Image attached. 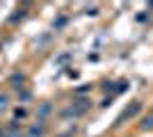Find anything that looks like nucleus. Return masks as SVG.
I'll return each mask as SVG.
<instances>
[{
  "instance_id": "obj_1",
  "label": "nucleus",
  "mask_w": 153,
  "mask_h": 137,
  "mask_svg": "<svg viewBox=\"0 0 153 137\" xmlns=\"http://www.w3.org/2000/svg\"><path fill=\"white\" fill-rule=\"evenodd\" d=\"M137 112H140V103H133V105H130V107L121 114V119H130V117H135Z\"/></svg>"
},
{
  "instance_id": "obj_2",
  "label": "nucleus",
  "mask_w": 153,
  "mask_h": 137,
  "mask_svg": "<svg viewBox=\"0 0 153 137\" xmlns=\"http://www.w3.org/2000/svg\"><path fill=\"white\" fill-rule=\"evenodd\" d=\"M140 128H142V130H153V114H149V117L142 119Z\"/></svg>"
},
{
  "instance_id": "obj_3",
  "label": "nucleus",
  "mask_w": 153,
  "mask_h": 137,
  "mask_svg": "<svg viewBox=\"0 0 153 137\" xmlns=\"http://www.w3.org/2000/svg\"><path fill=\"white\" fill-rule=\"evenodd\" d=\"M44 135V126H32L27 130V137H41Z\"/></svg>"
},
{
  "instance_id": "obj_4",
  "label": "nucleus",
  "mask_w": 153,
  "mask_h": 137,
  "mask_svg": "<svg viewBox=\"0 0 153 137\" xmlns=\"http://www.w3.org/2000/svg\"><path fill=\"white\" fill-rule=\"evenodd\" d=\"M12 85H23V82H25V76H23V73H12Z\"/></svg>"
},
{
  "instance_id": "obj_5",
  "label": "nucleus",
  "mask_w": 153,
  "mask_h": 137,
  "mask_svg": "<svg viewBox=\"0 0 153 137\" xmlns=\"http://www.w3.org/2000/svg\"><path fill=\"white\" fill-rule=\"evenodd\" d=\"M7 101H9V98H7V94H0V112L7 107Z\"/></svg>"
},
{
  "instance_id": "obj_6",
  "label": "nucleus",
  "mask_w": 153,
  "mask_h": 137,
  "mask_svg": "<svg viewBox=\"0 0 153 137\" xmlns=\"http://www.w3.org/2000/svg\"><path fill=\"white\" fill-rule=\"evenodd\" d=\"M48 112H51V105H48V103H44V105H41V112H39V114H41V117H46Z\"/></svg>"
},
{
  "instance_id": "obj_7",
  "label": "nucleus",
  "mask_w": 153,
  "mask_h": 137,
  "mask_svg": "<svg viewBox=\"0 0 153 137\" xmlns=\"http://www.w3.org/2000/svg\"><path fill=\"white\" fill-rule=\"evenodd\" d=\"M14 114H16V119H23V117L27 114V110H25V107H21V110H16Z\"/></svg>"
},
{
  "instance_id": "obj_8",
  "label": "nucleus",
  "mask_w": 153,
  "mask_h": 137,
  "mask_svg": "<svg viewBox=\"0 0 153 137\" xmlns=\"http://www.w3.org/2000/svg\"><path fill=\"white\" fill-rule=\"evenodd\" d=\"M89 87H91V85H80V87H78V94H85V91L89 89Z\"/></svg>"
},
{
  "instance_id": "obj_9",
  "label": "nucleus",
  "mask_w": 153,
  "mask_h": 137,
  "mask_svg": "<svg viewBox=\"0 0 153 137\" xmlns=\"http://www.w3.org/2000/svg\"><path fill=\"white\" fill-rule=\"evenodd\" d=\"M64 23H66V19H64V16H62V19H59V21H57V23H55V27H62V25H64Z\"/></svg>"
},
{
  "instance_id": "obj_10",
  "label": "nucleus",
  "mask_w": 153,
  "mask_h": 137,
  "mask_svg": "<svg viewBox=\"0 0 153 137\" xmlns=\"http://www.w3.org/2000/svg\"><path fill=\"white\" fill-rule=\"evenodd\" d=\"M7 137H21V135H19V133H14V130H12V133H9Z\"/></svg>"
}]
</instances>
